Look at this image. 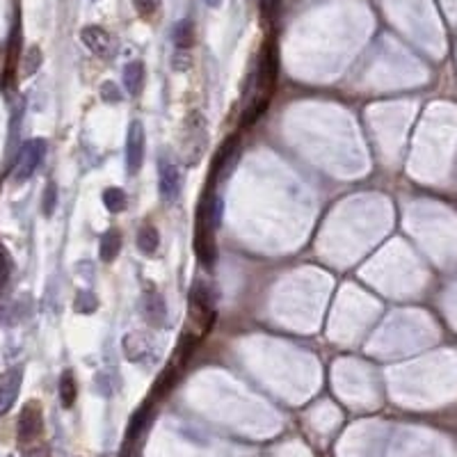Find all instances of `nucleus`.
<instances>
[{"label": "nucleus", "instance_id": "f257e3e1", "mask_svg": "<svg viewBox=\"0 0 457 457\" xmlns=\"http://www.w3.org/2000/svg\"><path fill=\"white\" fill-rule=\"evenodd\" d=\"M44 156H46V140L35 138V140L25 142L19 154V163H16V169H14V181L16 183L28 181L30 176L37 172V167L41 165Z\"/></svg>", "mask_w": 457, "mask_h": 457}, {"label": "nucleus", "instance_id": "f03ea898", "mask_svg": "<svg viewBox=\"0 0 457 457\" xmlns=\"http://www.w3.org/2000/svg\"><path fill=\"white\" fill-rule=\"evenodd\" d=\"M145 149H147V135L145 124L140 119H133L129 126V140H126V169L129 174L135 176L145 163Z\"/></svg>", "mask_w": 457, "mask_h": 457}, {"label": "nucleus", "instance_id": "7ed1b4c3", "mask_svg": "<svg viewBox=\"0 0 457 457\" xmlns=\"http://www.w3.org/2000/svg\"><path fill=\"white\" fill-rule=\"evenodd\" d=\"M41 433H44V414H41L39 402H28L19 416V442L32 444L39 442Z\"/></svg>", "mask_w": 457, "mask_h": 457}, {"label": "nucleus", "instance_id": "20e7f679", "mask_svg": "<svg viewBox=\"0 0 457 457\" xmlns=\"http://www.w3.org/2000/svg\"><path fill=\"white\" fill-rule=\"evenodd\" d=\"M80 41L96 57H110L115 53V39L106 28H101V25H85L80 30Z\"/></svg>", "mask_w": 457, "mask_h": 457}, {"label": "nucleus", "instance_id": "39448f33", "mask_svg": "<svg viewBox=\"0 0 457 457\" xmlns=\"http://www.w3.org/2000/svg\"><path fill=\"white\" fill-rule=\"evenodd\" d=\"M158 188L165 201H174L181 192V172L169 158H160L158 163Z\"/></svg>", "mask_w": 457, "mask_h": 457}, {"label": "nucleus", "instance_id": "423d86ee", "mask_svg": "<svg viewBox=\"0 0 457 457\" xmlns=\"http://www.w3.org/2000/svg\"><path fill=\"white\" fill-rule=\"evenodd\" d=\"M21 382H23V366H14L0 375V416L12 409V405L19 398Z\"/></svg>", "mask_w": 457, "mask_h": 457}, {"label": "nucleus", "instance_id": "0eeeda50", "mask_svg": "<svg viewBox=\"0 0 457 457\" xmlns=\"http://www.w3.org/2000/svg\"><path fill=\"white\" fill-rule=\"evenodd\" d=\"M190 311L197 320H204L206 327L213 323V295L204 282H197L190 291Z\"/></svg>", "mask_w": 457, "mask_h": 457}, {"label": "nucleus", "instance_id": "6e6552de", "mask_svg": "<svg viewBox=\"0 0 457 457\" xmlns=\"http://www.w3.org/2000/svg\"><path fill=\"white\" fill-rule=\"evenodd\" d=\"M142 311H145V318L149 325L154 327H163L167 323V304L165 298L156 291L145 293V300H142Z\"/></svg>", "mask_w": 457, "mask_h": 457}, {"label": "nucleus", "instance_id": "1a4fd4ad", "mask_svg": "<svg viewBox=\"0 0 457 457\" xmlns=\"http://www.w3.org/2000/svg\"><path fill=\"white\" fill-rule=\"evenodd\" d=\"M122 80H124L126 92H129L131 96H138L140 89H142V82H145V64H142L140 60L129 62L124 66Z\"/></svg>", "mask_w": 457, "mask_h": 457}, {"label": "nucleus", "instance_id": "9d476101", "mask_svg": "<svg viewBox=\"0 0 457 457\" xmlns=\"http://www.w3.org/2000/svg\"><path fill=\"white\" fill-rule=\"evenodd\" d=\"M129 348H138V352H133L131 357H129L131 361H142L145 357H151V354H154V343H151V336L140 334V332L126 334L124 350H129Z\"/></svg>", "mask_w": 457, "mask_h": 457}, {"label": "nucleus", "instance_id": "9b49d317", "mask_svg": "<svg viewBox=\"0 0 457 457\" xmlns=\"http://www.w3.org/2000/svg\"><path fill=\"white\" fill-rule=\"evenodd\" d=\"M119 249H122V233L117 231V228H108V231L101 235V242H99L101 261H103V263H113Z\"/></svg>", "mask_w": 457, "mask_h": 457}, {"label": "nucleus", "instance_id": "f8f14e48", "mask_svg": "<svg viewBox=\"0 0 457 457\" xmlns=\"http://www.w3.org/2000/svg\"><path fill=\"white\" fill-rule=\"evenodd\" d=\"M135 240H138L140 252L147 254V256H154V254L158 252V247H160V233H158V228L151 226V224L142 226L140 231H138V238H135Z\"/></svg>", "mask_w": 457, "mask_h": 457}, {"label": "nucleus", "instance_id": "ddd939ff", "mask_svg": "<svg viewBox=\"0 0 457 457\" xmlns=\"http://www.w3.org/2000/svg\"><path fill=\"white\" fill-rule=\"evenodd\" d=\"M174 44L179 50H190L194 44V25L190 19H183L174 25Z\"/></svg>", "mask_w": 457, "mask_h": 457}, {"label": "nucleus", "instance_id": "4468645a", "mask_svg": "<svg viewBox=\"0 0 457 457\" xmlns=\"http://www.w3.org/2000/svg\"><path fill=\"white\" fill-rule=\"evenodd\" d=\"M41 62H44V55H41L39 46H30L23 53V60H21V75H23V78H30V75H35L39 71Z\"/></svg>", "mask_w": 457, "mask_h": 457}, {"label": "nucleus", "instance_id": "2eb2a0df", "mask_svg": "<svg viewBox=\"0 0 457 457\" xmlns=\"http://www.w3.org/2000/svg\"><path fill=\"white\" fill-rule=\"evenodd\" d=\"M103 206L110 213H124L126 206H129V199H126V192L122 188H108L103 190Z\"/></svg>", "mask_w": 457, "mask_h": 457}, {"label": "nucleus", "instance_id": "dca6fc26", "mask_svg": "<svg viewBox=\"0 0 457 457\" xmlns=\"http://www.w3.org/2000/svg\"><path fill=\"white\" fill-rule=\"evenodd\" d=\"M75 396H78V386H75V377L71 370H64L60 377V400L64 407H71L75 402Z\"/></svg>", "mask_w": 457, "mask_h": 457}, {"label": "nucleus", "instance_id": "f3484780", "mask_svg": "<svg viewBox=\"0 0 457 457\" xmlns=\"http://www.w3.org/2000/svg\"><path fill=\"white\" fill-rule=\"evenodd\" d=\"M55 206H57V185L55 181H50L44 190V201H41V213L46 217H50L55 213Z\"/></svg>", "mask_w": 457, "mask_h": 457}, {"label": "nucleus", "instance_id": "a211bd4d", "mask_svg": "<svg viewBox=\"0 0 457 457\" xmlns=\"http://www.w3.org/2000/svg\"><path fill=\"white\" fill-rule=\"evenodd\" d=\"M99 307V300L94 293L85 291V293H78V298H75V311L78 313H94Z\"/></svg>", "mask_w": 457, "mask_h": 457}, {"label": "nucleus", "instance_id": "6ab92c4d", "mask_svg": "<svg viewBox=\"0 0 457 457\" xmlns=\"http://www.w3.org/2000/svg\"><path fill=\"white\" fill-rule=\"evenodd\" d=\"M160 3H163V0H133L135 10L142 16H154L160 10Z\"/></svg>", "mask_w": 457, "mask_h": 457}, {"label": "nucleus", "instance_id": "aec40b11", "mask_svg": "<svg viewBox=\"0 0 457 457\" xmlns=\"http://www.w3.org/2000/svg\"><path fill=\"white\" fill-rule=\"evenodd\" d=\"M21 457H48V446L44 442H32V444H25Z\"/></svg>", "mask_w": 457, "mask_h": 457}, {"label": "nucleus", "instance_id": "412c9836", "mask_svg": "<svg viewBox=\"0 0 457 457\" xmlns=\"http://www.w3.org/2000/svg\"><path fill=\"white\" fill-rule=\"evenodd\" d=\"M101 96H103V101H108V103H117V101L122 99V92L117 89V85L115 82H103L101 85Z\"/></svg>", "mask_w": 457, "mask_h": 457}, {"label": "nucleus", "instance_id": "4be33fe9", "mask_svg": "<svg viewBox=\"0 0 457 457\" xmlns=\"http://www.w3.org/2000/svg\"><path fill=\"white\" fill-rule=\"evenodd\" d=\"M279 3H282V0H263V14L273 19V16L279 12Z\"/></svg>", "mask_w": 457, "mask_h": 457}, {"label": "nucleus", "instance_id": "5701e85b", "mask_svg": "<svg viewBox=\"0 0 457 457\" xmlns=\"http://www.w3.org/2000/svg\"><path fill=\"white\" fill-rule=\"evenodd\" d=\"M206 5L208 7H219V5H222V0H206Z\"/></svg>", "mask_w": 457, "mask_h": 457}]
</instances>
